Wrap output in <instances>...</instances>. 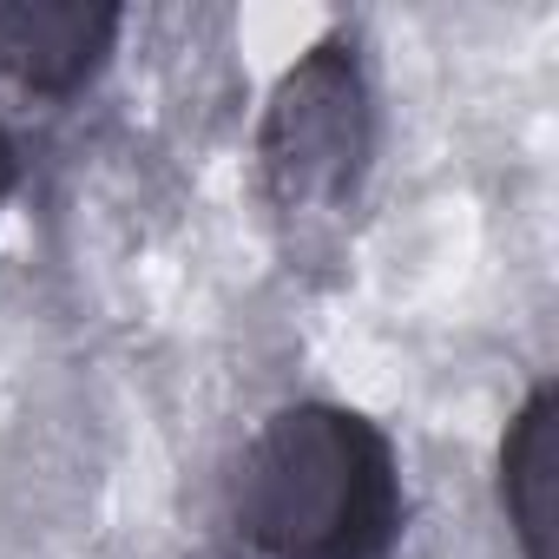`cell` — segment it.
Wrapping results in <instances>:
<instances>
[{
	"label": "cell",
	"instance_id": "7a4b0ae2",
	"mask_svg": "<svg viewBox=\"0 0 559 559\" xmlns=\"http://www.w3.org/2000/svg\"><path fill=\"white\" fill-rule=\"evenodd\" d=\"M263 185L284 211H343L376 158V99L356 40H317L276 80L257 126Z\"/></svg>",
	"mask_w": 559,
	"mask_h": 559
},
{
	"label": "cell",
	"instance_id": "5b68a950",
	"mask_svg": "<svg viewBox=\"0 0 559 559\" xmlns=\"http://www.w3.org/2000/svg\"><path fill=\"white\" fill-rule=\"evenodd\" d=\"M14 185H21V152H14V139H8V126H0V204L14 198Z\"/></svg>",
	"mask_w": 559,
	"mask_h": 559
},
{
	"label": "cell",
	"instance_id": "6da1fadb",
	"mask_svg": "<svg viewBox=\"0 0 559 559\" xmlns=\"http://www.w3.org/2000/svg\"><path fill=\"white\" fill-rule=\"evenodd\" d=\"M230 526L257 559H389L408 533L395 441L336 402L276 408L237 454Z\"/></svg>",
	"mask_w": 559,
	"mask_h": 559
},
{
	"label": "cell",
	"instance_id": "277c9868",
	"mask_svg": "<svg viewBox=\"0 0 559 559\" xmlns=\"http://www.w3.org/2000/svg\"><path fill=\"white\" fill-rule=\"evenodd\" d=\"M500 507L520 559H552L559 513V389L539 382L500 435Z\"/></svg>",
	"mask_w": 559,
	"mask_h": 559
},
{
	"label": "cell",
	"instance_id": "3957f363",
	"mask_svg": "<svg viewBox=\"0 0 559 559\" xmlns=\"http://www.w3.org/2000/svg\"><path fill=\"white\" fill-rule=\"evenodd\" d=\"M126 27L112 0H0V80L34 99H73L99 80Z\"/></svg>",
	"mask_w": 559,
	"mask_h": 559
}]
</instances>
